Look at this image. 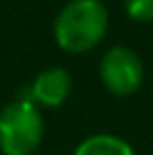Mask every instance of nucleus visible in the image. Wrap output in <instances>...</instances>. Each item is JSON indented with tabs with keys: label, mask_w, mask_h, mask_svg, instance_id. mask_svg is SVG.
Returning <instances> with one entry per match:
<instances>
[{
	"label": "nucleus",
	"mask_w": 153,
	"mask_h": 155,
	"mask_svg": "<svg viewBox=\"0 0 153 155\" xmlns=\"http://www.w3.org/2000/svg\"><path fill=\"white\" fill-rule=\"evenodd\" d=\"M43 115L29 99H14L0 110V153L32 155L43 140Z\"/></svg>",
	"instance_id": "nucleus-2"
},
{
	"label": "nucleus",
	"mask_w": 153,
	"mask_h": 155,
	"mask_svg": "<svg viewBox=\"0 0 153 155\" xmlns=\"http://www.w3.org/2000/svg\"><path fill=\"white\" fill-rule=\"evenodd\" d=\"M75 155H133V148L115 135L99 133V135L83 140L77 146Z\"/></svg>",
	"instance_id": "nucleus-5"
},
{
	"label": "nucleus",
	"mask_w": 153,
	"mask_h": 155,
	"mask_svg": "<svg viewBox=\"0 0 153 155\" xmlns=\"http://www.w3.org/2000/svg\"><path fill=\"white\" fill-rule=\"evenodd\" d=\"M108 12L99 0H70L61 7L54 20V38L61 50L81 54L104 38Z\"/></svg>",
	"instance_id": "nucleus-1"
},
{
	"label": "nucleus",
	"mask_w": 153,
	"mask_h": 155,
	"mask_svg": "<svg viewBox=\"0 0 153 155\" xmlns=\"http://www.w3.org/2000/svg\"><path fill=\"white\" fill-rule=\"evenodd\" d=\"M124 9L138 23H151L153 20V0H124Z\"/></svg>",
	"instance_id": "nucleus-6"
},
{
	"label": "nucleus",
	"mask_w": 153,
	"mask_h": 155,
	"mask_svg": "<svg viewBox=\"0 0 153 155\" xmlns=\"http://www.w3.org/2000/svg\"><path fill=\"white\" fill-rule=\"evenodd\" d=\"M72 90V79L68 70L63 68H47L38 72L36 79L29 85V94L25 99L34 101L36 106H47V108H56L68 99Z\"/></svg>",
	"instance_id": "nucleus-4"
},
{
	"label": "nucleus",
	"mask_w": 153,
	"mask_h": 155,
	"mask_svg": "<svg viewBox=\"0 0 153 155\" xmlns=\"http://www.w3.org/2000/svg\"><path fill=\"white\" fill-rule=\"evenodd\" d=\"M99 77L113 94L128 97L138 92L144 81V65L135 50L126 45H113L99 61Z\"/></svg>",
	"instance_id": "nucleus-3"
}]
</instances>
